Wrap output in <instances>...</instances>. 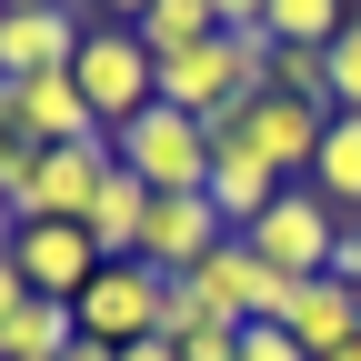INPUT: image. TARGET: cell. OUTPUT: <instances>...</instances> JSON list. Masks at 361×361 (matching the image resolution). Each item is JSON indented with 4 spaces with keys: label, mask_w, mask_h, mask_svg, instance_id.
Returning <instances> with one entry per match:
<instances>
[{
    "label": "cell",
    "mask_w": 361,
    "mask_h": 361,
    "mask_svg": "<svg viewBox=\"0 0 361 361\" xmlns=\"http://www.w3.org/2000/svg\"><path fill=\"white\" fill-rule=\"evenodd\" d=\"M191 291H201V311H211V322H231V331H241V322H281V301H291V281H281V271H271L241 231H231V241H221V251L191 271Z\"/></svg>",
    "instance_id": "obj_5"
},
{
    "label": "cell",
    "mask_w": 361,
    "mask_h": 361,
    "mask_svg": "<svg viewBox=\"0 0 361 361\" xmlns=\"http://www.w3.org/2000/svg\"><path fill=\"white\" fill-rule=\"evenodd\" d=\"M80 11H0V80H40V71H71L80 51Z\"/></svg>",
    "instance_id": "obj_10"
},
{
    "label": "cell",
    "mask_w": 361,
    "mask_h": 361,
    "mask_svg": "<svg viewBox=\"0 0 361 361\" xmlns=\"http://www.w3.org/2000/svg\"><path fill=\"white\" fill-rule=\"evenodd\" d=\"M341 20H351V0H271V51H331L341 40Z\"/></svg>",
    "instance_id": "obj_16"
},
{
    "label": "cell",
    "mask_w": 361,
    "mask_h": 361,
    "mask_svg": "<svg viewBox=\"0 0 361 361\" xmlns=\"http://www.w3.org/2000/svg\"><path fill=\"white\" fill-rule=\"evenodd\" d=\"M11 261H20V281H30L40 301H80L90 281H101V251H90L80 221H20Z\"/></svg>",
    "instance_id": "obj_7"
},
{
    "label": "cell",
    "mask_w": 361,
    "mask_h": 361,
    "mask_svg": "<svg viewBox=\"0 0 361 361\" xmlns=\"http://www.w3.org/2000/svg\"><path fill=\"white\" fill-rule=\"evenodd\" d=\"M331 361H361V341H351V351H331Z\"/></svg>",
    "instance_id": "obj_31"
},
{
    "label": "cell",
    "mask_w": 361,
    "mask_h": 361,
    "mask_svg": "<svg viewBox=\"0 0 361 361\" xmlns=\"http://www.w3.org/2000/svg\"><path fill=\"white\" fill-rule=\"evenodd\" d=\"M322 71H331V111H361V11L341 20V40L322 51Z\"/></svg>",
    "instance_id": "obj_19"
},
{
    "label": "cell",
    "mask_w": 361,
    "mask_h": 361,
    "mask_svg": "<svg viewBox=\"0 0 361 361\" xmlns=\"http://www.w3.org/2000/svg\"><path fill=\"white\" fill-rule=\"evenodd\" d=\"M311 191H322L341 221H361V111H331L322 151H311Z\"/></svg>",
    "instance_id": "obj_13"
},
{
    "label": "cell",
    "mask_w": 361,
    "mask_h": 361,
    "mask_svg": "<svg viewBox=\"0 0 361 361\" xmlns=\"http://www.w3.org/2000/svg\"><path fill=\"white\" fill-rule=\"evenodd\" d=\"M71 341H80V311L71 301H40V291L0 322V361H61Z\"/></svg>",
    "instance_id": "obj_14"
},
{
    "label": "cell",
    "mask_w": 361,
    "mask_h": 361,
    "mask_svg": "<svg viewBox=\"0 0 361 361\" xmlns=\"http://www.w3.org/2000/svg\"><path fill=\"white\" fill-rule=\"evenodd\" d=\"M281 331H291L311 361L351 351V341H361V291H351V281H331V271H322V281H291V301H281Z\"/></svg>",
    "instance_id": "obj_9"
},
{
    "label": "cell",
    "mask_w": 361,
    "mask_h": 361,
    "mask_svg": "<svg viewBox=\"0 0 361 361\" xmlns=\"http://www.w3.org/2000/svg\"><path fill=\"white\" fill-rule=\"evenodd\" d=\"M271 90H281V101L331 111V71H322V51H271Z\"/></svg>",
    "instance_id": "obj_18"
},
{
    "label": "cell",
    "mask_w": 361,
    "mask_h": 361,
    "mask_svg": "<svg viewBox=\"0 0 361 361\" xmlns=\"http://www.w3.org/2000/svg\"><path fill=\"white\" fill-rule=\"evenodd\" d=\"M90 11H101V20H141L151 0H90Z\"/></svg>",
    "instance_id": "obj_26"
},
{
    "label": "cell",
    "mask_w": 361,
    "mask_h": 361,
    "mask_svg": "<svg viewBox=\"0 0 361 361\" xmlns=\"http://www.w3.org/2000/svg\"><path fill=\"white\" fill-rule=\"evenodd\" d=\"M180 361H241V331H231V322H211V331L180 341Z\"/></svg>",
    "instance_id": "obj_22"
},
{
    "label": "cell",
    "mask_w": 361,
    "mask_h": 361,
    "mask_svg": "<svg viewBox=\"0 0 361 361\" xmlns=\"http://www.w3.org/2000/svg\"><path fill=\"white\" fill-rule=\"evenodd\" d=\"M20 301H30V281H20V261H11V251H0V322H11V311H20Z\"/></svg>",
    "instance_id": "obj_25"
},
{
    "label": "cell",
    "mask_w": 361,
    "mask_h": 361,
    "mask_svg": "<svg viewBox=\"0 0 361 361\" xmlns=\"http://www.w3.org/2000/svg\"><path fill=\"white\" fill-rule=\"evenodd\" d=\"M130 30H141V51H151V61H180V51H201V40H221L211 0H151Z\"/></svg>",
    "instance_id": "obj_15"
},
{
    "label": "cell",
    "mask_w": 361,
    "mask_h": 361,
    "mask_svg": "<svg viewBox=\"0 0 361 361\" xmlns=\"http://www.w3.org/2000/svg\"><path fill=\"white\" fill-rule=\"evenodd\" d=\"M30 161H40V141H30V121H20V90L0 80V201L30 180Z\"/></svg>",
    "instance_id": "obj_17"
},
{
    "label": "cell",
    "mask_w": 361,
    "mask_h": 361,
    "mask_svg": "<svg viewBox=\"0 0 361 361\" xmlns=\"http://www.w3.org/2000/svg\"><path fill=\"white\" fill-rule=\"evenodd\" d=\"M11 241H20V221H11V201H0V251H11Z\"/></svg>",
    "instance_id": "obj_30"
},
{
    "label": "cell",
    "mask_w": 361,
    "mask_h": 361,
    "mask_svg": "<svg viewBox=\"0 0 361 361\" xmlns=\"http://www.w3.org/2000/svg\"><path fill=\"white\" fill-rule=\"evenodd\" d=\"M11 90H20V121H30V141H40V151L111 141V130H101V111L80 101V80H71V71H40V80H11Z\"/></svg>",
    "instance_id": "obj_11"
},
{
    "label": "cell",
    "mask_w": 361,
    "mask_h": 361,
    "mask_svg": "<svg viewBox=\"0 0 361 361\" xmlns=\"http://www.w3.org/2000/svg\"><path fill=\"white\" fill-rule=\"evenodd\" d=\"M101 180H111V141H80V151H40V161H30V180L11 191V221H90Z\"/></svg>",
    "instance_id": "obj_6"
},
{
    "label": "cell",
    "mask_w": 361,
    "mask_h": 361,
    "mask_svg": "<svg viewBox=\"0 0 361 361\" xmlns=\"http://www.w3.org/2000/svg\"><path fill=\"white\" fill-rule=\"evenodd\" d=\"M241 361H311V351H301L281 322H241Z\"/></svg>",
    "instance_id": "obj_21"
},
{
    "label": "cell",
    "mask_w": 361,
    "mask_h": 361,
    "mask_svg": "<svg viewBox=\"0 0 361 361\" xmlns=\"http://www.w3.org/2000/svg\"><path fill=\"white\" fill-rule=\"evenodd\" d=\"M331 281H351V291H361V221H351V231H341V251H331Z\"/></svg>",
    "instance_id": "obj_24"
},
{
    "label": "cell",
    "mask_w": 361,
    "mask_h": 361,
    "mask_svg": "<svg viewBox=\"0 0 361 361\" xmlns=\"http://www.w3.org/2000/svg\"><path fill=\"white\" fill-rule=\"evenodd\" d=\"M0 11H71V0H0Z\"/></svg>",
    "instance_id": "obj_29"
},
{
    "label": "cell",
    "mask_w": 361,
    "mask_h": 361,
    "mask_svg": "<svg viewBox=\"0 0 361 361\" xmlns=\"http://www.w3.org/2000/svg\"><path fill=\"white\" fill-rule=\"evenodd\" d=\"M121 361H180V351H171V341H130Z\"/></svg>",
    "instance_id": "obj_28"
},
{
    "label": "cell",
    "mask_w": 361,
    "mask_h": 361,
    "mask_svg": "<svg viewBox=\"0 0 361 361\" xmlns=\"http://www.w3.org/2000/svg\"><path fill=\"white\" fill-rule=\"evenodd\" d=\"M191 331H211V311H201V291H191V281H171V291H161V331H151V341H171V351H180Z\"/></svg>",
    "instance_id": "obj_20"
},
{
    "label": "cell",
    "mask_w": 361,
    "mask_h": 361,
    "mask_svg": "<svg viewBox=\"0 0 361 361\" xmlns=\"http://www.w3.org/2000/svg\"><path fill=\"white\" fill-rule=\"evenodd\" d=\"M111 161L141 180V191H201L211 180V130L191 121V111H141V121H121L111 130Z\"/></svg>",
    "instance_id": "obj_2"
},
{
    "label": "cell",
    "mask_w": 361,
    "mask_h": 361,
    "mask_svg": "<svg viewBox=\"0 0 361 361\" xmlns=\"http://www.w3.org/2000/svg\"><path fill=\"white\" fill-rule=\"evenodd\" d=\"M71 80H80V101L101 111V130L141 121V111L161 101V61L141 51V30H130V20H90L80 51H71Z\"/></svg>",
    "instance_id": "obj_1"
},
{
    "label": "cell",
    "mask_w": 361,
    "mask_h": 361,
    "mask_svg": "<svg viewBox=\"0 0 361 361\" xmlns=\"http://www.w3.org/2000/svg\"><path fill=\"white\" fill-rule=\"evenodd\" d=\"M322 130H331V111H311V101H281V90H251L241 101V141L271 161V171H301L311 180V151H322Z\"/></svg>",
    "instance_id": "obj_8"
},
{
    "label": "cell",
    "mask_w": 361,
    "mask_h": 361,
    "mask_svg": "<svg viewBox=\"0 0 361 361\" xmlns=\"http://www.w3.org/2000/svg\"><path fill=\"white\" fill-rule=\"evenodd\" d=\"M341 231H351V221H341L322 191H281V201H271L241 241H251L271 271H281V281H322V271H331V251H341Z\"/></svg>",
    "instance_id": "obj_3"
},
{
    "label": "cell",
    "mask_w": 361,
    "mask_h": 361,
    "mask_svg": "<svg viewBox=\"0 0 361 361\" xmlns=\"http://www.w3.org/2000/svg\"><path fill=\"white\" fill-rule=\"evenodd\" d=\"M211 20H221V30H261V20H271V0H211Z\"/></svg>",
    "instance_id": "obj_23"
},
{
    "label": "cell",
    "mask_w": 361,
    "mask_h": 361,
    "mask_svg": "<svg viewBox=\"0 0 361 361\" xmlns=\"http://www.w3.org/2000/svg\"><path fill=\"white\" fill-rule=\"evenodd\" d=\"M141 221H151V191L111 161L101 201H90V221H80V231H90V251H101V261H141Z\"/></svg>",
    "instance_id": "obj_12"
},
{
    "label": "cell",
    "mask_w": 361,
    "mask_h": 361,
    "mask_svg": "<svg viewBox=\"0 0 361 361\" xmlns=\"http://www.w3.org/2000/svg\"><path fill=\"white\" fill-rule=\"evenodd\" d=\"M61 361H121V351H111V341H71Z\"/></svg>",
    "instance_id": "obj_27"
},
{
    "label": "cell",
    "mask_w": 361,
    "mask_h": 361,
    "mask_svg": "<svg viewBox=\"0 0 361 361\" xmlns=\"http://www.w3.org/2000/svg\"><path fill=\"white\" fill-rule=\"evenodd\" d=\"M161 271L151 261H101V281H90L71 311H80V341H111V351H130V341H151L161 331Z\"/></svg>",
    "instance_id": "obj_4"
}]
</instances>
